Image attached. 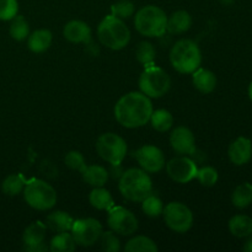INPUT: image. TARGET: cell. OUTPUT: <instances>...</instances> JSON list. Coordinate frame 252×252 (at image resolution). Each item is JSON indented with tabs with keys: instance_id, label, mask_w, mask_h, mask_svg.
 Instances as JSON below:
<instances>
[{
	"instance_id": "d590c367",
	"label": "cell",
	"mask_w": 252,
	"mask_h": 252,
	"mask_svg": "<svg viewBox=\"0 0 252 252\" xmlns=\"http://www.w3.org/2000/svg\"><path fill=\"white\" fill-rule=\"evenodd\" d=\"M64 162H65V165L69 169L79 171L80 174L86 167L85 158H84V155L81 154L80 152H78V150H71V152L66 153L65 158H64Z\"/></svg>"
},
{
	"instance_id": "ba28073f",
	"label": "cell",
	"mask_w": 252,
	"mask_h": 252,
	"mask_svg": "<svg viewBox=\"0 0 252 252\" xmlns=\"http://www.w3.org/2000/svg\"><path fill=\"white\" fill-rule=\"evenodd\" d=\"M96 152L98 157L113 166H120L127 155L126 140L116 133H103L96 140Z\"/></svg>"
},
{
	"instance_id": "e0dca14e",
	"label": "cell",
	"mask_w": 252,
	"mask_h": 252,
	"mask_svg": "<svg viewBox=\"0 0 252 252\" xmlns=\"http://www.w3.org/2000/svg\"><path fill=\"white\" fill-rule=\"evenodd\" d=\"M192 83L199 93L211 94L216 90L218 80L213 71L199 66L192 73Z\"/></svg>"
},
{
	"instance_id": "5bb4252c",
	"label": "cell",
	"mask_w": 252,
	"mask_h": 252,
	"mask_svg": "<svg viewBox=\"0 0 252 252\" xmlns=\"http://www.w3.org/2000/svg\"><path fill=\"white\" fill-rule=\"evenodd\" d=\"M170 145L180 155H194L197 152L194 134L189 128L179 126L170 134Z\"/></svg>"
},
{
	"instance_id": "44dd1931",
	"label": "cell",
	"mask_w": 252,
	"mask_h": 252,
	"mask_svg": "<svg viewBox=\"0 0 252 252\" xmlns=\"http://www.w3.org/2000/svg\"><path fill=\"white\" fill-rule=\"evenodd\" d=\"M52 32L47 29H39L27 37V47L33 53H43L51 47Z\"/></svg>"
},
{
	"instance_id": "74e56055",
	"label": "cell",
	"mask_w": 252,
	"mask_h": 252,
	"mask_svg": "<svg viewBox=\"0 0 252 252\" xmlns=\"http://www.w3.org/2000/svg\"><path fill=\"white\" fill-rule=\"evenodd\" d=\"M243 249H244V251H246V252H252V235L249 236Z\"/></svg>"
},
{
	"instance_id": "7402d4cb",
	"label": "cell",
	"mask_w": 252,
	"mask_h": 252,
	"mask_svg": "<svg viewBox=\"0 0 252 252\" xmlns=\"http://www.w3.org/2000/svg\"><path fill=\"white\" fill-rule=\"evenodd\" d=\"M231 235L239 239H246L252 235V218L245 214H236L231 217L228 223Z\"/></svg>"
},
{
	"instance_id": "cb8c5ba5",
	"label": "cell",
	"mask_w": 252,
	"mask_h": 252,
	"mask_svg": "<svg viewBox=\"0 0 252 252\" xmlns=\"http://www.w3.org/2000/svg\"><path fill=\"white\" fill-rule=\"evenodd\" d=\"M89 202L97 211H110L115 206L112 194L103 187H95L89 194Z\"/></svg>"
},
{
	"instance_id": "ab89813d",
	"label": "cell",
	"mask_w": 252,
	"mask_h": 252,
	"mask_svg": "<svg viewBox=\"0 0 252 252\" xmlns=\"http://www.w3.org/2000/svg\"><path fill=\"white\" fill-rule=\"evenodd\" d=\"M221 2H223L224 5H230V4H233L234 1H235V0H220Z\"/></svg>"
},
{
	"instance_id": "277c9868",
	"label": "cell",
	"mask_w": 252,
	"mask_h": 252,
	"mask_svg": "<svg viewBox=\"0 0 252 252\" xmlns=\"http://www.w3.org/2000/svg\"><path fill=\"white\" fill-rule=\"evenodd\" d=\"M97 38L102 46L112 51H121L129 43L130 31L123 20L111 14L103 17L98 24Z\"/></svg>"
},
{
	"instance_id": "ffe728a7",
	"label": "cell",
	"mask_w": 252,
	"mask_h": 252,
	"mask_svg": "<svg viewBox=\"0 0 252 252\" xmlns=\"http://www.w3.org/2000/svg\"><path fill=\"white\" fill-rule=\"evenodd\" d=\"M74 219L70 214L64 211L52 212L47 216L46 225L47 229L54 231V233H63V231H70L73 226Z\"/></svg>"
},
{
	"instance_id": "1f68e13d",
	"label": "cell",
	"mask_w": 252,
	"mask_h": 252,
	"mask_svg": "<svg viewBox=\"0 0 252 252\" xmlns=\"http://www.w3.org/2000/svg\"><path fill=\"white\" fill-rule=\"evenodd\" d=\"M164 203L159 197L154 196V194H149L145 197L142 201V209L144 212L145 216L150 217V218H158L162 214L164 211Z\"/></svg>"
},
{
	"instance_id": "9a60e30c",
	"label": "cell",
	"mask_w": 252,
	"mask_h": 252,
	"mask_svg": "<svg viewBox=\"0 0 252 252\" xmlns=\"http://www.w3.org/2000/svg\"><path fill=\"white\" fill-rule=\"evenodd\" d=\"M229 160L236 166L248 164L252 158V142L246 137L236 138L228 149Z\"/></svg>"
},
{
	"instance_id": "2e32d148",
	"label": "cell",
	"mask_w": 252,
	"mask_h": 252,
	"mask_svg": "<svg viewBox=\"0 0 252 252\" xmlns=\"http://www.w3.org/2000/svg\"><path fill=\"white\" fill-rule=\"evenodd\" d=\"M63 36L71 43H89L91 41V29L81 20H71L64 26Z\"/></svg>"
},
{
	"instance_id": "603a6c76",
	"label": "cell",
	"mask_w": 252,
	"mask_h": 252,
	"mask_svg": "<svg viewBox=\"0 0 252 252\" xmlns=\"http://www.w3.org/2000/svg\"><path fill=\"white\" fill-rule=\"evenodd\" d=\"M83 180L93 187H103L108 181V171L101 165H86L85 170L81 172Z\"/></svg>"
},
{
	"instance_id": "30bf717a",
	"label": "cell",
	"mask_w": 252,
	"mask_h": 252,
	"mask_svg": "<svg viewBox=\"0 0 252 252\" xmlns=\"http://www.w3.org/2000/svg\"><path fill=\"white\" fill-rule=\"evenodd\" d=\"M102 231V225L97 219L81 218L74 220L70 233L76 245L90 248L97 243Z\"/></svg>"
},
{
	"instance_id": "52a82bcc",
	"label": "cell",
	"mask_w": 252,
	"mask_h": 252,
	"mask_svg": "<svg viewBox=\"0 0 252 252\" xmlns=\"http://www.w3.org/2000/svg\"><path fill=\"white\" fill-rule=\"evenodd\" d=\"M24 198L31 208L36 211H48L57 204L58 196L52 185L43 180L34 179L26 182L24 191Z\"/></svg>"
},
{
	"instance_id": "d6a6232c",
	"label": "cell",
	"mask_w": 252,
	"mask_h": 252,
	"mask_svg": "<svg viewBox=\"0 0 252 252\" xmlns=\"http://www.w3.org/2000/svg\"><path fill=\"white\" fill-rule=\"evenodd\" d=\"M196 179L198 180L199 184L204 187H213L218 182L219 174L217 169L213 166H203L198 167L197 170Z\"/></svg>"
},
{
	"instance_id": "3957f363",
	"label": "cell",
	"mask_w": 252,
	"mask_h": 252,
	"mask_svg": "<svg viewBox=\"0 0 252 252\" xmlns=\"http://www.w3.org/2000/svg\"><path fill=\"white\" fill-rule=\"evenodd\" d=\"M172 68L181 74H192L201 66L202 53L198 44L189 38L179 39L169 54Z\"/></svg>"
},
{
	"instance_id": "4fadbf2b",
	"label": "cell",
	"mask_w": 252,
	"mask_h": 252,
	"mask_svg": "<svg viewBox=\"0 0 252 252\" xmlns=\"http://www.w3.org/2000/svg\"><path fill=\"white\" fill-rule=\"evenodd\" d=\"M135 160L139 164L140 169L144 171L155 174L164 169L165 166V157L161 149L155 145L145 144L140 147L134 152Z\"/></svg>"
},
{
	"instance_id": "9c48e42d",
	"label": "cell",
	"mask_w": 252,
	"mask_h": 252,
	"mask_svg": "<svg viewBox=\"0 0 252 252\" xmlns=\"http://www.w3.org/2000/svg\"><path fill=\"white\" fill-rule=\"evenodd\" d=\"M167 228L179 234H185L193 225V213L181 202H170L162 211Z\"/></svg>"
},
{
	"instance_id": "484cf974",
	"label": "cell",
	"mask_w": 252,
	"mask_h": 252,
	"mask_svg": "<svg viewBox=\"0 0 252 252\" xmlns=\"http://www.w3.org/2000/svg\"><path fill=\"white\" fill-rule=\"evenodd\" d=\"M76 246L78 245H76L70 231H63L52 238L49 250L52 252H73Z\"/></svg>"
},
{
	"instance_id": "836d02e7",
	"label": "cell",
	"mask_w": 252,
	"mask_h": 252,
	"mask_svg": "<svg viewBox=\"0 0 252 252\" xmlns=\"http://www.w3.org/2000/svg\"><path fill=\"white\" fill-rule=\"evenodd\" d=\"M101 249L106 252H118L121 250V241L115 231H102L100 239Z\"/></svg>"
},
{
	"instance_id": "e575fe53",
	"label": "cell",
	"mask_w": 252,
	"mask_h": 252,
	"mask_svg": "<svg viewBox=\"0 0 252 252\" xmlns=\"http://www.w3.org/2000/svg\"><path fill=\"white\" fill-rule=\"evenodd\" d=\"M111 12L113 16L121 20L129 19L134 14V4L130 0H120L111 7Z\"/></svg>"
},
{
	"instance_id": "8d00e7d4",
	"label": "cell",
	"mask_w": 252,
	"mask_h": 252,
	"mask_svg": "<svg viewBox=\"0 0 252 252\" xmlns=\"http://www.w3.org/2000/svg\"><path fill=\"white\" fill-rule=\"evenodd\" d=\"M19 12L17 0H0V20L10 21Z\"/></svg>"
},
{
	"instance_id": "6da1fadb",
	"label": "cell",
	"mask_w": 252,
	"mask_h": 252,
	"mask_svg": "<svg viewBox=\"0 0 252 252\" xmlns=\"http://www.w3.org/2000/svg\"><path fill=\"white\" fill-rule=\"evenodd\" d=\"M154 111L150 97L142 91H132L123 95L115 106V118L126 128H139L150 121Z\"/></svg>"
},
{
	"instance_id": "4316f807",
	"label": "cell",
	"mask_w": 252,
	"mask_h": 252,
	"mask_svg": "<svg viewBox=\"0 0 252 252\" xmlns=\"http://www.w3.org/2000/svg\"><path fill=\"white\" fill-rule=\"evenodd\" d=\"M149 122L152 123V127L155 130L165 133L171 129L172 126H174V116L167 110L159 108V110L153 111Z\"/></svg>"
},
{
	"instance_id": "f1b7e54d",
	"label": "cell",
	"mask_w": 252,
	"mask_h": 252,
	"mask_svg": "<svg viewBox=\"0 0 252 252\" xmlns=\"http://www.w3.org/2000/svg\"><path fill=\"white\" fill-rule=\"evenodd\" d=\"M25 186H26V181H25L24 176L20 174H11L1 184V189L6 196H17L24 191Z\"/></svg>"
},
{
	"instance_id": "ac0fdd59",
	"label": "cell",
	"mask_w": 252,
	"mask_h": 252,
	"mask_svg": "<svg viewBox=\"0 0 252 252\" xmlns=\"http://www.w3.org/2000/svg\"><path fill=\"white\" fill-rule=\"evenodd\" d=\"M192 26V17L185 10H177L167 17L166 32L171 34H181L189 31Z\"/></svg>"
},
{
	"instance_id": "7c38bea8",
	"label": "cell",
	"mask_w": 252,
	"mask_h": 252,
	"mask_svg": "<svg viewBox=\"0 0 252 252\" xmlns=\"http://www.w3.org/2000/svg\"><path fill=\"white\" fill-rule=\"evenodd\" d=\"M196 161L187 155H180L174 158L166 164V172L172 181L177 184H187L196 179L197 176Z\"/></svg>"
},
{
	"instance_id": "83f0119b",
	"label": "cell",
	"mask_w": 252,
	"mask_h": 252,
	"mask_svg": "<svg viewBox=\"0 0 252 252\" xmlns=\"http://www.w3.org/2000/svg\"><path fill=\"white\" fill-rule=\"evenodd\" d=\"M159 248L153 239L138 235L130 239L125 246L126 252H158Z\"/></svg>"
},
{
	"instance_id": "7a4b0ae2",
	"label": "cell",
	"mask_w": 252,
	"mask_h": 252,
	"mask_svg": "<svg viewBox=\"0 0 252 252\" xmlns=\"http://www.w3.org/2000/svg\"><path fill=\"white\" fill-rule=\"evenodd\" d=\"M118 189L127 201L142 202L145 197L153 193V182L147 171L130 167L121 175Z\"/></svg>"
},
{
	"instance_id": "d4e9b609",
	"label": "cell",
	"mask_w": 252,
	"mask_h": 252,
	"mask_svg": "<svg viewBox=\"0 0 252 252\" xmlns=\"http://www.w3.org/2000/svg\"><path fill=\"white\" fill-rule=\"evenodd\" d=\"M231 203L235 208L245 209L252 204V184L244 182L236 186L231 194Z\"/></svg>"
},
{
	"instance_id": "8fae6325",
	"label": "cell",
	"mask_w": 252,
	"mask_h": 252,
	"mask_svg": "<svg viewBox=\"0 0 252 252\" xmlns=\"http://www.w3.org/2000/svg\"><path fill=\"white\" fill-rule=\"evenodd\" d=\"M107 224L117 235L129 236L138 230V219L134 213L125 207H115L108 211Z\"/></svg>"
},
{
	"instance_id": "4dcf8cb0",
	"label": "cell",
	"mask_w": 252,
	"mask_h": 252,
	"mask_svg": "<svg viewBox=\"0 0 252 252\" xmlns=\"http://www.w3.org/2000/svg\"><path fill=\"white\" fill-rule=\"evenodd\" d=\"M135 58L143 65L155 63V59H157V49H155V47L150 42H140L137 46V49H135Z\"/></svg>"
},
{
	"instance_id": "f35d334b",
	"label": "cell",
	"mask_w": 252,
	"mask_h": 252,
	"mask_svg": "<svg viewBox=\"0 0 252 252\" xmlns=\"http://www.w3.org/2000/svg\"><path fill=\"white\" fill-rule=\"evenodd\" d=\"M249 98H250L252 102V81L250 83V85H249Z\"/></svg>"
},
{
	"instance_id": "5b68a950",
	"label": "cell",
	"mask_w": 252,
	"mask_h": 252,
	"mask_svg": "<svg viewBox=\"0 0 252 252\" xmlns=\"http://www.w3.org/2000/svg\"><path fill=\"white\" fill-rule=\"evenodd\" d=\"M167 16L162 9L147 5L135 12L134 27L142 36L161 37L166 33Z\"/></svg>"
},
{
	"instance_id": "f546056e",
	"label": "cell",
	"mask_w": 252,
	"mask_h": 252,
	"mask_svg": "<svg viewBox=\"0 0 252 252\" xmlns=\"http://www.w3.org/2000/svg\"><path fill=\"white\" fill-rule=\"evenodd\" d=\"M9 33L15 41H24L30 36V25L27 20L22 15H16L12 20H10Z\"/></svg>"
},
{
	"instance_id": "d6986e66",
	"label": "cell",
	"mask_w": 252,
	"mask_h": 252,
	"mask_svg": "<svg viewBox=\"0 0 252 252\" xmlns=\"http://www.w3.org/2000/svg\"><path fill=\"white\" fill-rule=\"evenodd\" d=\"M47 233V225L42 221H33L25 229L22 234V241H24L25 250L32 246L41 245L44 243Z\"/></svg>"
},
{
	"instance_id": "8992f818",
	"label": "cell",
	"mask_w": 252,
	"mask_h": 252,
	"mask_svg": "<svg viewBox=\"0 0 252 252\" xmlns=\"http://www.w3.org/2000/svg\"><path fill=\"white\" fill-rule=\"evenodd\" d=\"M140 91L150 98H160L169 93L171 88V79L169 74L155 63L144 65L138 80Z\"/></svg>"
}]
</instances>
